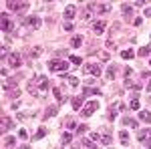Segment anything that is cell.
Returning a JSON list of instances; mask_svg holds the SVG:
<instances>
[{
	"label": "cell",
	"instance_id": "ba28073f",
	"mask_svg": "<svg viewBox=\"0 0 151 149\" xmlns=\"http://www.w3.org/2000/svg\"><path fill=\"white\" fill-rule=\"evenodd\" d=\"M8 65H10L12 69H18V67L22 65V58H20V55H16V53H12L10 57H8Z\"/></svg>",
	"mask_w": 151,
	"mask_h": 149
},
{
	"label": "cell",
	"instance_id": "9c48e42d",
	"mask_svg": "<svg viewBox=\"0 0 151 149\" xmlns=\"http://www.w3.org/2000/svg\"><path fill=\"white\" fill-rule=\"evenodd\" d=\"M14 129V123H12V119L8 115H2V133H6V131H10Z\"/></svg>",
	"mask_w": 151,
	"mask_h": 149
},
{
	"label": "cell",
	"instance_id": "30bf717a",
	"mask_svg": "<svg viewBox=\"0 0 151 149\" xmlns=\"http://www.w3.org/2000/svg\"><path fill=\"white\" fill-rule=\"evenodd\" d=\"M137 139H139L141 143H145L147 139H151V129H139L137 131Z\"/></svg>",
	"mask_w": 151,
	"mask_h": 149
},
{
	"label": "cell",
	"instance_id": "60d3db41",
	"mask_svg": "<svg viewBox=\"0 0 151 149\" xmlns=\"http://www.w3.org/2000/svg\"><path fill=\"white\" fill-rule=\"evenodd\" d=\"M147 91L151 93V81H149V83H147Z\"/></svg>",
	"mask_w": 151,
	"mask_h": 149
},
{
	"label": "cell",
	"instance_id": "52a82bcc",
	"mask_svg": "<svg viewBox=\"0 0 151 149\" xmlns=\"http://www.w3.org/2000/svg\"><path fill=\"white\" fill-rule=\"evenodd\" d=\"M121 109H125V105H123V103H113V105H111V109H109V121H115L117 113H119Z\"/></svg>",
	"mask_w": 151,
	"mask_h": 149
},
{
	"label": "cell",
	"instance_id": "83f0119b",
	"mask_svg": "<svg viewBox=\"0 0 151 149\" xmlns=\"http://www.w3.org/2000/svg\"><path fill=\"white\" fill-rule=\"evenodd\" d=\"M45 133H47V129H45V127H40V129L35 133V139H42V137H45Z\"/></svg>",
	"mask_w": 151,
	"mask_h": 149
},
{
	"label": "cell",
	"instance_id": "8fae6325",
	"mask_svg": "<svg viewBox=\"0 0 151 149\" xmlns=\"http://www.w3.org/2000/svg\"><path fill=\"white\" fill-rule=\"evenodd\" d=\"M105 28H107V22H105V20H97L95 26H93V32H95V35H103Z\"/></svg>",
	"mask_w": 151,
	"mask_h": 149
},
{
	"label": "cell",
	"instance_id": "cb8c5ba5",
	"mask_svg": "<svg viewBox=\"0 0 151 149\" xmlns=\"http://www.w3.org/2000/svg\"><path fill=\"white\" fill-rule=\"evenodd\" d=\"M129 109H133V111H139V99L135 97V99H131V103H129Z\"/></svg>",
	"mask_w": 151,
	"mask_h": 149
},
{
	"label": "cell",
	"instance_id": "7a4b0ae2",
	"mask_svg": "<svg viewBox=\"0 0 151 149\" xmlns=\"http://www.w3.org/2000/svg\"><path fill=\"white\" fill-rule=\"evenodd\" d=\"M69 67H70V65L67 63V60H63V58H60V60H58V58H55V60H50V63H48V69L52 71V73H63V75L67 73V69H69Z\"/></svg>",
	"mask_w": 151,
	"mask_h": 149
},
{
	"label": "cell",
	"instance_id": "6da1fadb",
	"mask_svg": "<svg viewBox=\"0 0 151 149\" xmlns=\"http://www.w3.org/2000/svg\"><path fill=\"white\" fill-rule=\"evenodd\" d=\"M47 87H48V79L42 75H38V77H35V81H30V93L32 95H36V89L47 91Z\"/></svg>",
	"mask_w": 151,
	"mask_h": 149
},
{
	"label": "cell",
	"instance_id": "1f68e13d",
	"mask_svg": "<svg viewBox=\"0 0 151 149\" xmlns=\"http://www.w3.org/2000/svg\"><path fill=\"white\" fill-rule=\"evenodd\" d=\"M57 115V107H48L47 109V117H55Z\"/></svg>",
	"mask_w": 151,
	"mask_h": 149
},
{
	"label": "cell",
	"instance_id": "ac0fdd59",
	"mask_svg": "<svg viewBox=\"0 0 151 149\" xmlns=\"http://www.w3.org/2000/svg\"><path fill=\"white\" fill-rule=\"evenodd\" d=\"M52 93H55V97H57L58 103H65V101H67V99L63 97V93H60V89H58V87H55V89H52Z\"/></svg>",
	"mask_w": 151,
	"mask_h": 149
},
{
	"label": "cell",
	"instance_id": "d6a6232c",
	"mask_svg": "<svg viewBox=\"0 0 151 149\" xmlns=\"http://www.w3.org/2000/svg\"><path fill=\"white\" fill-rule=\"evenodd\" d=\"M121 10H123V14H127V16H131V6H127V4H123V6H121Z\"/></svg>",
	"mask_w": 151,
	"mask_h": 149
},
{
	"label": "cell",
	"instance_id": "8992f818",
	"mask_svg": "<svg viewBox=\"0 0 151 149\" xmlns=\"http://www.w3.org/2000/svg\"><path fill=\"white\" fill-rule=\"evenodd\" d=\"M83 71L87 73V75H93V77H99L101 75V67L99 65H95V63H89V65H85Z\"/></svg>",
	"mask_w": 151,
	"mask_h": 149
},
{
	"label": "cell",
	"instance_id": "f1b7e54d",
	"mask_svg": "<svg viewBox=\"0 0 151 149\" xmlns=\"http://www.w3.org/2000/svg\"><path fill=\"white\" fill-rule=\"evenodd\" d=\"M63 77H65V79L69 81V83L73 85V87H77V85H79V79H77V77H67V75H63Z\"/></svg>",
	"mask_w": 151,
	"mask_h": 149
},
{
	"label": "cell",
	"instance_id": "5b68a950",
	"mask_svg": "<svg viewBox=\"0 0 151 149\" xmlns=\"http://www.w3.org/2000/svg\"><path fill=\"white\" fill-rule=\"evenodd\" d=\"M8 8L12 12H26L28 10V2H8Z\"/></svg>",
	"mask_w": 151,
	"mask_h": 149
},
{
	"label": "cell",
	"instance_id": "d590c367",
	"mask_svg": "<svg viewBox=\"0 0 151 149\" xmlns=\"http://www.w3.org/2000/svg\"><path fill=\"white\" fill-rule=\"evenodd\" d=\"M40 53H42L40 46H35V48H32V57H40Z\"/></svg>",
	"mask_w": 151,
	"mask_h": 149
},
{
	"label": "cell",
	"instance_id": "e575fe53",
	"mask_svg": "<svg viewBox=\"0 0 151 149\" xmlns=\"http://www.w3.org/2000/svg\"><path fill=\"white\" fill-rule=\"evenodd\" d=\"M87 129H89L87 125H79V127H77V133H79V135H83V133H87Z\"/></svg>",
	"mask_w": 151,
	"mask_h": 149
},
{
	"label": "cell",
	"instance_id": "d4e9b609",
	"mask_svg": "<svg viewBox=\"0 0 151 149\" xmlns=\"http://www.w3.org/2000/svg\"><path fill=\"white\" fill-rule=\"evenodd\" d=\"M123 125L133 127V129H135V127H137V121H133V119H129V117H125V119H123Z\"/></svg>",
	"mask_w": 151,
	"mask_h": 149
},
{
	"label": "cell",
	"instance_id": "f35d334b",
	"mask_svg": "<svg viewBox=\"0 0 151 149\" xmlns=\"http://www.w3.org/2000/svg\"><path fill=\"white\" fill-rule=\"evenodd\" d=\"M143 145H145V147H147V149H151V139H147V141H145Z\"/></svg>",
	"mask_w": 151,
	"mask_h": 149
},
{
	"label": "cell",
	"instance_id": "7bdbcfd3",
	"mask_svg": "<svg viewBox=\"0 0 151 149\" xmlns=\"http://www.w3.org/2000/svg\"><path fill=\"white\" fill-rule=\"evenodd\" d=\"M149 65H151V63H149Z\"/></svg>",
	"mask_w": 151,
	"mask_h": 149
},
{
	"label": "cell",
	"instance_id": "e0dca14e",
	"mask_svg": "<svg viewBox=\"0 0 151 149\" xmlns=\"http://www.w3.org/2000/svg\"><path fill=\"white\" fill-rule=\"evenodd\" d=\"M83 95H85V97H91V95H101V91H99V89H93V87H87Z\"/></svg>",
	"mask_w": 151,
	"mask_h": 149
},
{
	"label": "cell",
	"instance_id": "4fadbf2b",
	"mask_svg": "<svg viewBox=\"0 0 151 149\" xmlns=\"http://www.w3.org/2000/svg\"><path fill=\"white\" fill-rule=\"evenodd\" d=\"M2 30L4 32H8V30H12V24H10V20H8V14H2Z\"/></svg>",
	"mask_w": 151,
	"mask_h": 149
},
{
	"label": "cell",
	"instance_id": "603a6c76",
	"mask_svg": "<svg viewBox=\"0 0 151 149\" xmlns=\"http://www.w3.org/2000/svg\"><path fill=\"white\" fill-rule=\"evenodd\" d=\"M14 143H16V137H14V135L4 137V145H6V147H10V145H14Z\"/></svg>",
	"mask_w": 151,
	"mask_h": 149
},
{
	"label": "cell",
	"instance_id": "74e56055",
	"mask_svg": "<svg viewBox=\"0 0 151 149\" xmlns=\"http://www.w3.org/2000/svg\"><path fill=\"white\" fill-rule=\"evenodd\" d=\"M91 141H101V135L99 133H91Z\"/></svg>",
	"mask_w": 151,
	"mask_h": 149
},
{
	"label": "cell",
	"instance_id": "7402d4cb",
	"mask_svg": "<svg viewBox=\"0 0 151 149\" xmlns=\"http://www.w3.org/2000/svg\"><path fill=\"white\" fill-rule=\"evenodd\" d=\"M97 10L101 14H107V12H111V4H101V6H97Z\"/></svg>",
	"mask_w": 151,
	"mask_h": 149
},
{
	"label": "cell",
	"instance_id": "b9f144b4",
	"mask_svg": "<svg viewBox=\"0 0 151 149\" xmlns=\"http://www.w3.org/2000/svg\"><path fill=\"white\" fill-rule=\"evenodd\" d=\"M20 149H30V145H28V147H26V145H20Z\"/></svg>",
	"mask_w": 151,
	"mask_h": 149
},
{
	"label": "cell",
	"instance_id": "8d00e7d4",
	"mask_svg": "<svg viewBox=\"0 0 151 149\" xmlns=\"http://www.w3.org/2000/svg\"><path fill=\"white\" fill-rule=\"evenodd\" d=\"M18 137H20V139H26V137H28V133H26V129H20V131H18Z\"/></svg>",
	"mask_w": 151,
	"mask_h": 149
},
{
	"label": "cell",
	"instance_id": "836d02e7",
	"mask_svg": "<svg viewBox=\"0 0 151 149\" xmlns=\"http://www.w3.org/2000/svg\"><path fill=\"white\" fill-rule=\"evenodd\" d=\"M73 141V135L70 133H63V143H70Z\"/></svg>",
	"mask_w": 151,
	"mask_h": 149
},
{
	"label": "cell",
	"instance_id": "5bb4252c",
	"mask_svg": "<svg viewBox=\"0 0 151 149\" xmlns=\"http://www.w3.org/2000/svg\"><path fill=\"white\" fill-rule=\"evenodd\" d=\"M83 45V36H73V38H70V46H73V48H79V46Z\"/></svg>",
	"mask_w": 151,
	"mask_h": 149
},
{
	"label": "cell",
	"instance_id": "484cf974",
	"mask_svg": "<svg viewBox=\"0 0 151 149\" xmlns=\"http://www.w3.org/2000/svg\"><path fill=\"white\" fill-rule=\"evenodd\" d=\"M149 53H151V46H143V48H139V53H137V55H139V57H147Z\"/></svg>",
	"mask_w": 151,
	"mask_h": 149
},
{
	"label": "cell",
	"instance_id": "f546056e",
	"mask_svg": "<svg viewBox=\"0 0 151 149\" xmlns=\"http://www.w3.org/2000/svg\"><path fill=\"white\" fill-rule=\"evenodd\" d=\"M83 145H85L87 149H97V145H93V141H91V139H85V141H83Z\"/></svg>",
	"mask_w": 151,
	"mask_h": 149
},
{
	"label": "cell",
	"instance_id": "d6986e66",
	"mask_svg": "<svg viewBox=\"0 0 151 149\" xmlns=\"http://www.w3.org/2000/svg\"><path fill=\"white\" fill-rule=\"evenodd\" d=\"M135 57V53H133V50H121V58H125V60H131V58Z\"/></svg>",
	"mask_w": 151,
	"mask_h": 149
},
{
	"label": "cell",
	"instance_id": "9a60e30c",
	"mask_svg": "<svg viewBox=\"0 0 151 149\" xmlns=\"http://www.w3.org/2000/svg\"><path fill=\"white\" fill-rule=\"evenodd\" d=\"M139 119L143 123H151V113L149 111H139Z\"/></svg>",
	"mask_w": 151,
	"mask_h": 149
},
{
	"label": "cell",
	"instance_id": "44dd1931",
	"mask_svg": "<svg viewBox=\"0 0 151 149\" xmlns=\"http://www.w3.org/2000/svg\"><path fill=\"white\" fill-rule=\"evenodd\" d=\"M113 79H115V65H111L107 69V81H113Z\"/></svg>",
	"mask_w": 151,
	"mask_h": 149
},
{
	"label": "cell",
	"instance_id": "2e32d148",
	"mask_svg": "<svg viewBox=\"0 0 151 149\" xmlns=\"http://www.w3.org/2000/svg\"><path fill=\"white\" fill-rule=\"evenodd\" d=\"M70 103H73V109H75V111H77V109H83V97H75Z\"/></svg>",
	"mask_w": 151,
	"mask_h": 149
},
{
	"label": "cell",
	"instance_id": "4dcf8cb0",
	"mask_svg": "<svg viewBox=\"0 0 151 149\" xmlns=\"http://www.w3.org/2000/svg\"><path fill=\"white\" fill-rule=\"evenodd\" d=\"M69 60L73 63V65H81V63H83V58H81V57H77V55H73V57H70Z\"/></svg>",
	"mask_w": 151,
	"mask_h": 149
},
{
	"label": "cell",
	"instance_id": "ab89813d",
	"mask_svg": "<svg viewBox=\"0 0 151 149\" xmlns=\"http://www.w3.org/2000/svg\"><path fill=\"white\" fill-rule=\"evenodd\" d=\"M145 16H151V8H145Z\"/></svg>",
	"mask_w": 151,
	"mask_h": 149
},
{
	"label": "cell",
	"instance_id": "277c9868",
	"mask_svg": "<svg viewBox=\"0 0 151 149\" xmlns=\"http://www.w3.org/2000/svg\"><path fill=\"white\" fill-rule=\"evenodd\" d=\"M22 24L24 26H26V28H40V18H38V16H26V18H24L22 20Z\"/></svg>",
	"mask_w": 151,
	"mask_h": 149
},
{
	"label": "cell",
	"instance_id": "4316f807",
	"mask_svg": "<svg viewBox=\"0 0 151 149\" xmlns=\"http://www.w3.org/2000/svg\"><path fill=\"white\" fill-rule=\"evenodd\" d=\"M101 141H103L105 145H111V133H103L101 135Z\"/></svg>",
	"mask_w": 151,
	"mask_h": 149
},
{
	"label": "cell",
	"instance_id": "3957f363",
	"mask_svg": "<svg viewBox=\"0 0 151 149\" xmlns=\"http://www.w3.org/2000/svg\"><path fill=\"white\" fill-rule=\"evenodd\" d=\"M97 109H99V103H97V101H89V103L81 109V115H83V117H91Z\"/></svg>",
	"mask_w": 151,
	"mask_h": 149
},
{
	"label": "cell",
	"instance_id": "7c38bea8",
	"mask_svg": "<svg viewBox=\"0 0 151 149\" xmlns=\"http://www.w3.org/2000/svg\"><path fill=\"white\" fill-rule=\"evenodd\" d=\"M75 14H77V6L69 4V6L65 8V18H67V20H73V18H75Z\"/></svg>",
	"mask_w": 151,
	"mask_h": 149
},
{
	"label": "cell",
	"instance_id": "ffe728a7",
	"mask_svg": "<svg viewBox=\"0 0 151 149\" xmlns=\"http://www.w3.org/2000/svg\"><path fill=\"white\" fill-rule=\"evenodd\" d=\"M119 139H121V143H123V145H129V135H127V131H119Z\"/></svg>",
	"mask_w": 151,
	"mask_h": 149
}]
</instances>
